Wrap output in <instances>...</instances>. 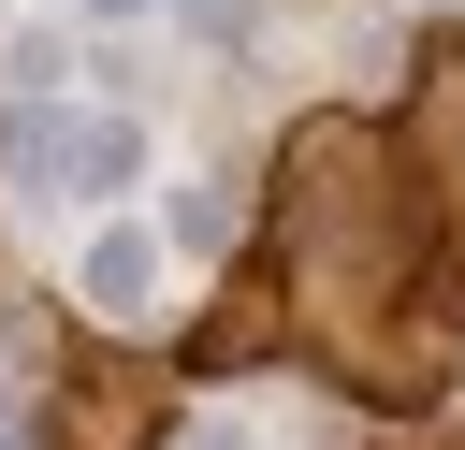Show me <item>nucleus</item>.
<instances>
[{
	"label": "nucleus",
	"mask_w": 465,
	"mask_h": 450,
	"mask_svg": "<svg viewBox=\"0 0 465 450\" xmlns=\"http://www.w3.org/2000/svg\"><path fill=\"white\" fill-rule=\"evenodd\" d=\"M87 290H102V305H145V232H102V247H87Z\"/></svg>",
	"instance_id": "nucleus-1"
}]
</instances>
